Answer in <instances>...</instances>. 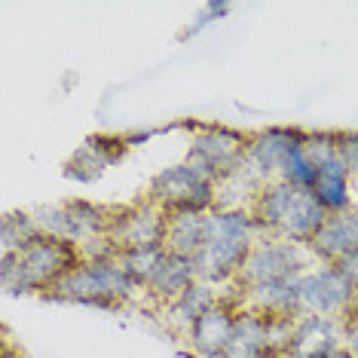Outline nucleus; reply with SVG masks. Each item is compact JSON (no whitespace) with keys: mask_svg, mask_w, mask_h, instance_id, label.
Segmentation results:
<instances>
[{"mask_svg":"<svg viewBox=\"0 0 358 358\" xmlns=\"http://www.w3.org/2000/svg\"><path fill=\"white\" fill-rule=\"evenodd\" d=\"M251 242H236V239H217V236H206V245L199 248L196 260V273L202 282L215 285V288H230L239 279L242 266L251 255Z\"/></svg>","mask_w":358,"mask_h":358,"instance_id":"nucleus-12","label":"nucleus"},{"mask_svg":"<svg viewBox=\"0 0 358 358\" xmlns=\"http://www.w3.org/2000/svg\"><path fill=\"white\" fill-rule=\"evenodd\" d=\"M64 208H68V239L74 245L108 236L113 206H99L89 199H64Z\"/></svg>","mask_w":358,"mask_h":358,"instance_id":"nucleus-20","label":"nucleus"},{"mask_svg":"<svg viewBox=\"0 0 358 358\" xmlns=\"http://www.w3.org/2000/svg\"><path fill=\"white\" fill-rule=\"evenodd\" d=\"M340 162L349 169V175L358 178V129H340Z\"/></svg>","mask_w":358,"mask_h":358,"instance_id":"nucleus-26","label":"nucleus"},{"mask_svg":"<svg viewBox=\"0 0 358 358\" xmlns=\"http://www.w3.org/2000/svg\"><path fill=\"white\" fill-rule=\"evenodd\" d=\"M352 184H355V178L349 175V169L337 159V162H331V166H324V169L315 172L313 193H315V199L322 202V208L328 211V215H340V211L355 208Z\"/></svg>","mask_w":358,"mask_h":358,"instance_id":"nucleus-18","label":"nucleus"},{"mask_svg":"<svg viewBox=\"0 0 358 358\" xmlns=\"http://www.w3.org/2000/svg\"><path fill=\"white\" fill-rule=\"evenodd\" d=\"M144 199L159 206L166 215L178 211H208L217 208V181H211L206 172H199L193 162H175V166L159 169L150 178Z\"/></svg>","mask_w":358,"mask_h":358,"instance_id":"nucleus-4","label":"nucleus"},{"mask_svg":"<svg viewBox=\"0 0 358 358\" xmlns=\"http://www.w3.org/2000/svg\"><path fill=\"white\" fill-rule=\"evenodd\" d=\"M279 181L294 184V187H309V190H313L315 166L309 162L303 144H297V148L288 153V159H285V166H282V172H279Z\"/></svg>","mask_w":358,"mask_h":358,"instance_id":"nucleus-24","label":"nucleus"},{"mask_svg":"<svg viewBox=\"0 0 358 358\" xmlns=\"http://www.w3.org/2000/svg\"><path fill=\"white\" fill-rule=\"evenodd\" d=\"M230 10H233V6L227 3V0H211V3L202 6V13L196 15V19H190V25L181 31V40L193 37V34H199V31H202V28H208V25H215V22H217V19H224V15L230 13Z\"/></svg>","mask_w":358,"mask_h":358,"instance_id":"nucleus-25","label":"nucleus"},{"mask_svg":"<svg viewBox=\"0 0 358 358\" xmlns=\"http://www.w3.org/2000/svg\"><path fill=\"white\" fill-rule=\"evenodd\" d=\"M358 306V297L340 264H313L300 275V309L303 315H328L343 322Z\"/></svg>","mask_w":358,"mask_h":358,"instance_id":"nucleus-7","label":"nucleus"},{"mask_svg":"<svg viewBox=\"0 0 358 358\" xmlns=\"http://www.w3.org/2000/svg\"><path fill=\"white\" fill-rule=\"evenodd\" d=\"M251 215L264 236H279V239L309 245L315 233L328 221V211L315 199L309 187H294L285 181H270L251 202Z\"/></svg>","mask_w":358,"mask_h":358,"instance_id":"nucleus-2","label":"nucleus"},{"mask_svg":"<svg viewBox=\"0 0 358 358\" xmlns=\"http://www.w3.org/2000/svg\"><path fill=\"white\" fill-rule=\"evenodd\" d=\"M306 248L315 264H340L349 255H358V208L328 215L324 227L309 239Z\"/></svg>","mask_w":358,"mask_h":358,"instance_id":"nucleus-13","label":"nucleus"},{"mask_svg":"<svg viewBox=\"0 0 358 358\" xmlns=\"http://www.w3.org/2000/svg\"><path fill=\"white\" fill-rule=\"evenodd\" d=\"M343 346V322L328 315H300L288 358H328Z\"/></svg>","mask_w":358,"mask_h":358,"instance_id":"nucleus-15","label":"nucleus"},{"mask_svg":"<svg viewBox=\"0 0 358 358\" xmlns=\"http://www.w3.org/2000/svg\"><path fill=\"white\" fill-rule=\"evenodd\" d=\"M217 300H221V288H215V285H208V282L199 279L184 297H178L175 303L162 306V309H157V313L162 315L166 328H172L175 334H181V337H184V334L190 331V324L196 322L202 313H208Z\"/></svg>","mask_w":358,"mask_h":358,"instance_id":"nucleus-16","label":"nucleus"},{"mask_svg":"<svg viewBox=\"0 0 358 358\" xmlns=\"http://www.w3.org/2000/svg\"><path fill=\"white\" fill-rule=\"evenodd\" d=\"M40 236L31 211H10L0 224V255H19L28 242Z\"/></svg>","mask_w":358,"mask_h":358,"instance_id":"nucleus-22","label":"nucleus"},{"mask_svg":"<svg viewBox=\"0 0 358 358\" xmlns=\"http://www.w3.org/2000/svg\"><path fill=\"white\" fill-rule=\"evenodd\" d=\"M236 319H239V306L230 300H217L208 313H202L196 322L190 324V331L184 334L187 346L196 358H224L227 346L233 340L236 331Z\"/></svg>","mask_w":358,"mask_h":358,"instance_id":"nucleus-10","label":"nucleus"},{"mask_svg":"<svg viewBox=\"0 0 358 358\" xmlns=\"http://www.w3.org/2000/svg\"><path fill=\"white\" fill-rule=\"evenodd\" d=\"M248 138L251 132H239L233 126L221 123H199L193 126L190 148H187V162L206 172L211 181L221 184L227 175H233L236 169L248 157Z\"/></svg>","mask_w":358,"mask_h":358,"instance_id":"nucleus-6","label":"nucleus"},{"mask_svg":"<svg viewBox=\"0 0 358 358\" xmlns=\"http://www.w3.org/2000/svg\"><path fill=\"white\" fill-rule=\"evenodd\" d=\"M196 282H199L196 260L166 251V257H162V264L157 266L150 285L144 288V297H148L157 309H162V306L175 303L178 297H184Z\"/></svg>","mask_w":358,"mask_h":358,"instance_id":"nucleus-14","label":"nucleus"},{"mask_svg":"<svg viewBox=\"0 0 358 358\" xmlns=\"http://www.w3.org/2000/svg\"><path fill=\"white\" fill-rule=\"evenodd\" d=\"M83 260L74 242L52 239L40 233L34 242H28L19 255H0V285L10 297L19 294H40L50 291Z\"/></svg>","mask_w":358,"mask_h":358,"instance_id":"nucleus-1","label":"nucleus"},{"mask_svg":"<svg viewBox=\"0 0 358 358\" xmlns=\"http://www.w3.org/2000/svg\"><path fill=\"white\" fill-rule=\"evenodd\" d=\"M315 260L309 255L306 245H297V242L279 239V236H260L251 248V255L242 266L239 285L242 291L257 288V285H270V282H285V279H297L303 275Z\"/></svg>","mask_w":358,"mask_h":358,"instance_id":"nucleus-5","label":"nucleus"},{"mask_svg":"<svg viewBox=\"0 0 358 358\" xmlns=\"http://www.w3.org/2000/svg\"><path fill=\"white\" fill-rule=\"evenodd\" d=\"M208 236V215L202 211H178V215H169L166 224V251L172 255H184V257H196L199 248L206 245Z\"/></svg>","mask_w":358,"mask_h":358,"instance_id":"nucleus-19","label":"nucleus"},{"mask_svg":"<svg viewBox=\"0 0 358 358\" xmlns=\"http://www.w3.org/2000/svg\"><path fill=\"white\" fill-rule=\"evenodd\" d=\"M328 358H352V352H349V349H343V346H340L337 352H331Z\"/></svg>","mask_w":358,"mask_h":358,"instance_id":"nucleus-29","label":"nucleus"},{"mask_svg":"<svg viewBox=\"0 0 358 358\" xmlns=\"http://www.w3.org/2000/svg\"><path fill=\"white\" fill-rule=\"evenodd\" d=\"M303 148L309 162L315 166V172L340 159V141H337V132H331V129H306Z\"/></svg>","mask_w":358,"mask_h":358,"instance_id":"nucleus-23","label":"nucleus"},{"mask_svg":"<svg viewBox=\"0 0 358 358\" xmlns=\"http://www.w3.org/2000/svg\"><path fill=\"white\" fill-rule=\"evenodd\" d=\"M126 150H132L126 144V135H92L64 162V178H71L77 184H92L108 175V169L123 159Z\"/></svg>","mask_w":358,"mask_h":358,"instance_id":"nucleus-11","label":"nucleus"},{"mask_svg":"<svg viewBox=\"0 0 358 358\" xmlns=\"http://www.w3.org/2000/svg\"><path fill=\"white\" fill-rule=\"evenodd\" d=\"M138 297H141V288L129 279V273L117 257L80 260L46 294V300H55V303H80L95 309H123Z\"/></svg>","mask_w":358,"mask_h":358,"instance_id":"nucleus-3","label":"nucleus"},{"mask_svg":"<svg viewBox=\"0 0 358 358\" xmlns=\"http://www.w3.org/2000/svg\"><path fill=\"white\" fill-rule=\"evenodd\" d=\"M166 224L169 215L150 199H138L132 206H113L108 236L120 251L129 248H148L166 242Z\"/></svg>","mask_w":358,"mask_h":358,"instance_id":"nucleus-8","label":"nucleus"},{"mask_svg":"<svg viewBox=\"0 0 358 358\" xmlns=\"http://www.w3.org/2000/svg\"><path fill=\"white\" fill-rule=\"evenodd\" d=\"M343 349H349L352 358H358V306L343 319Z\"/></svg>","mask_w":358,"mask_h":358,"instance_id":"nucleus-27","label":"nucleus"},{"mask_svg":"<svg viewBox=\"0 0 358 358\" xmlns=\"http://www.w3.org/2000/svg\"><path fill=\"white\" fill-rule=\"evenodd\" d=\"M224 358H273L270 343H266V313L257 309H239V319H236L233 340L227 346Z\"/></svg>","mask_w":358,"mask_h":358,"instance_id":"nucleus-17","label":"nucleus"},{"mask_svg":"<svg viewBox=\"0 0 358 358\" xmlns=\"http://www.w3.org/2000/svg\"><path fill=\"white\" fill-rule=\"evenodd\" d=\"M303 141H306V129L300 126H264L257 132H251L245 162L264 184L279 181V172L285 159H288V153Z\"/></svg>","mask_w":358,"mask_h":358,"instance_id":"nucleus-9","label":"nucleus"},{"mask_svg":"<svg viewBox=\"0 0 358 358\" xmlns=\"http://www.w3.org/2000/svg\"><path fill=\"white\" fill-rule=\"evenodd\" d=\"M162 257H166V245H148V248H129V251H120V264H123V270L129 273V279H132L138 288H144L150 285L153 273H157V266L162 264Z\"/></svg>","mask_w":358,"mask_h":358,"instance_id":"nucleus-21","label":"nucleus"},{"mask_svg":"<svg viewBox=\"0 0 358 358\" xmlns=\"http://www.w3.org/2000/svg\"><path fill=\"white\" fill-rule=\"evenodd\" d=\"M340 270L346 273V279H349V285H352V291L358 297V255H349L346 260H340Z\"/></svg>","mask_w":358,"mask_h":358,"instance_id":"nucleus-28","label":"nucleus"}]
</instances>
